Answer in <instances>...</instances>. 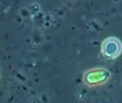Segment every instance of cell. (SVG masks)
I'll return each mask as SVG.
<instances>
[{
	"label": "cell",
	"instance_id": "cell-1",
	"mask_svg": "<svg viewBox=\"0 0 122 103\" xmlns=\"http://www.w3.org/2000/svg\"><path fill=\"white\" fill-rule=\"evenodd\" d=\"M110 79H111V71L104 66H95L87 69L82 74L83 84L89 88L104 86L110 81Z\"/></svg>",
	"mask_w": 122,
	"mask_h": 103
},
{
	"label": "cell",
	"instance_id": "cell-3",
	"mask_svg": "<svg viewBox=\"0 0 122 103\" xmlns=\"http://www.w3.org/2000/svg\"><path fill=\"white\" fill-rule=\"evenodd\" d=\"M0 81H1V74H0Z\"/></svg>",
	"mask_w": 122,
	"mask_h": 103
},
{
	"label": "cell",
	"instance_id": "cell-2",
	"mask_svg": "<svg viewBox=\"0 0 122 103\" xmlns=\"http://www.w3.org/2000/svg\"><path fill=\"white\" fill-rule=\"evenodd\" d=\"M100 54L105 60H115L122 54V40L116 36H109L100 44Z\"/></svg>",
	"mask_w": 122,
	"mask_h": 103
}]
</instances>
